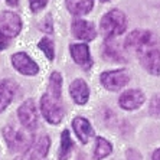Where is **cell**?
Returning <instances> with one entry per match:
<instances>
[{
    "label": "cell",
    "instance_id": "1",
    "mask_svg": "<svg viewBox=\"0 0 160 160\" xmlns=\"http://www.w3.org/2000/svg\"><path fill=\"white\" fill-rule=\"evenodd\" d=\"M127 29V16L120 9L108 10L100 20V33L107 39H116L117 36L123 35Z\"/></svg>",
    "mask_w": 160,
    "mask_h": 160
},
{
    "label": "cell",
    "instance_id": "2",
    "mask_svg": "<svg viewBox=\"0 0 160 160\" xmlns=\"http://www.w3.org/2000/svg\"><path fill=\"white\" fill-rule=\"evenodd\" d=\"M41 112L49 124H53V126L61 124L65 117V107L62 104V97L46 91L41 97Z\"/></svg>",
    "mask_w": 160,
    "mask_h": 160
},
{
    "label": "cell",
    "instance_id": "3",
    "mask_svg": "<svg viewBox=\"0 0 160 160\" xmlns=\"http://www.w3.org/2000/svg\"><path fill=\"white\" fill-rule=\"evenodd\" d=\"M153 46H156V39L150 30L136 29L127 35L126 41H124V48L138 55Z\"/></svg>",
    "mask_w": 160,
    "mask_h": 160
},
{
    "label": "cell",
    "instance_id": "4",
    "mask_svg": "<svg viewBox=\"0 0 160 160\" xmlns=\"http://www.w3.org/2000/svg\"><path fill=\"white\" fill-rule=\"evenodd\" d=\"M3 133V138L8 147L12 152H22L26 153L29 147L32 146V137L30 134L23 130H16L15 127L6 126L2 130Z\"/></svg>",
    "mask_w": 160,
    "mask_h": 160
},
{
    "label": "cell",
    "instance_id": "5",
    "mask_svg": "<svg viewBox=\"0 0 160 160\" xmlns=\"http://www.w3.org/2000/svg\"><path fill=\"white\" fill-rule=\"evenodd\" d=\"M100 81L107 91H121L124 87L130 82V75L126 69H111V71H104L100 75Z\"/></svg>",
    "mask_w": 160,
    "mask_h": 160
},
{
    "label": "cell",
    "instance_id": "6",
    "mask_svg": "<svg viewBox=\"0 0 160 160\" xmlns=\"http://www.w3.org/2000/svg\"><path fill=\"white\" fill-rule=\"evenodd\" d=\"M22 30V18L13 10L0 13V32L8 38H16Z\"/></svg>",
    "mask_w": 160,
    "mask_h": 160
},
{
    "label": "cell",
    "instance_id": "7",
    "mask_svg": "<svg viewBox=\"0 0 160 160\" xmlns=\"http://www.w3.org/2000/svg\"><path fill=\"white\" fill-rule=\"evenodd\" d=\"M12 65L19 74L26 77H35L39 72V65L26 52H16L12 55Z\"/></svg>",
    "mask_w": 160,
    "mask_h": 160
},
{
    "label": "cell",
    "instance_id": "8",
    "mask_svg": "<svg viewBox=\"0 0 160 160\" xmlns=\"http://www.w3.org/2000/svg\"><path fill=\"white\" fill-rule=\"evenodd\" d=\"M18 118L26 130H33L38 126V111L33 100H26L18 108Z\"/></svg>",
    "mask_w": 160,
    "mask_h": 160
},
{
    "label": "cell",
    "instance_id": "9",
    "mask_svg": "<svg viewBox=\"0 0 160 160\" xmlns=\"http://www.w3.org/2000/svg\"><path fill=\"white\" fill-rule=\"evenodd\" d=\"M146 101V95L142 89L133 88V89H127L123 91V94L118 98V105L126 111H134L140 108Z\"/></svg>",
    "mask_w": 160,
    "mask_h": 160
},
{
    "label": "cell",
    "instance_id": "10",
    "mask_svg": "<svg viewBox=\"0 0 160 160\" xmlns=\"http://www.w3.org/2000/svg\"><path fill=\"white\" fill-rule=\"evenodd\" d=\"M138 59L144 71H147L150 75L160 77V49L153 46V48L144 51L138 55Z\"/></svg>",
    "mask_w": 160,
    "mask_h": 160
},
{
    "label": "cell",
    "instance_id": "11",
    "mask_svg": "<svg viewBox=\"0 0 160 160\" xmlns=\"http://www.w3.org/2000/svg\"><path fill=\"white\" fill-rule=\"evenodd\" d=\"M71 32L72 36L77 38V39H81V41H94L97 38V29H95V25L92 22H88L85 19H75L71 25Z\"/></svg>",
    "mask_w": 160,
    "mask_h": 160
},
{
    "label": "cell",
    "instance_id": "12",
    "mask_svg": "<svg viewBox=\"0 0 160 160\" xmlns=\"http://www.w3.org/2000/svg\"><path fill=\"white\" fill-rule=\"evenodd\" d=\"M69 53H71L72 61L82 69L87 71L92 67L91 51H89L88 43H71L69 45Z\"/></svg>",
    "mask_w": 160,
    "mask_h": 160
},
{
    "label": "cell",
    "instance_id": "13",
    "mask_svg": "<svg viewBox=\"0 0 160 160\" xmlns=\"http://www.w3.org/2000/svg\"><path fill=\"white\" fill-rule=\"evenodd\" d=\"M49 146H51V138L49 136L43 134L38 138L36 142L32 143L26 153H23V159L25 160H42L46 157L49 152Z\"/></svg>",
    "mask_w": 160,
    "mask_h": 160
},
{
    "label": "cell",
    "instance_id": "14",
    "mask_svg": "<svg viewBox=\"0 0 160 160\" xmlns=\"http://www.w3.org/2000/svg\"><path fill=\"white\" fill-rule=\"evenodd\" d=\"M69 95L74 100L75 104L85 105L89 100V87L85 82V79L77 78L69 85Z\"/></svg>",
    "mask_w": 160,
    "mask_h": 160
},
{
    "label": "cell",
    "instance_id": "15",
    "mask_svg": "<svg viewBox=\"0 0 160 160\" xmlns=\"http://www.w3.org/2000/svg\"><path fill=\"white\" fill-rule=\"evenodd\" d=\"M72 128H74L75 136L78 137V140L82 144H87V143L94 137V128L91 126L87 118L84 117H75L72 120Z\"/></svg>",
    "mask_w": 160,
    "mask_h": 160
},
{
    "label": "cell",
    "instance_id": "16",
    "mask_svg": "<svg viewBox=\"0 0 160 160\" xmlns=\"http://www.w3.org/2000/svg\"><path fill=\"white\" fill-rule=\"evenodd\" d=\"M102 56L110 62H126L127 58L123 53L121 45L117 43L116 39H107L102 45Z\"/></svg>",
    "mask_w": 160,
    "mask_h": 160
},
{
    "label": "cell",
    "instance_id": "17",
    "mask_svg": "<svg viewBox=\"0 0 160 160\" xmlns=\"http://www.w3.org/2000/svg\"><path fill=\"white\" fill-rule=\"evenodd\" d=\"M94 2L95 0H65V6L72 16L81 18V16L88 15L92 10Z\"/></svg>",
    "mask_w": 160,
    "mask_h": 160
},
{
    "label": "cell",
    "instance_id": "18",
    "mask_svg": "<svg viewBox=\"0 0 160 160\" xmlns=\"http://www.w3.org/2000/svg\"><path fill=\"white\" fill-rule=\"evenodd\" d=\"M16 85L10 79H2L0 81V112H3L10 105L12 100L15 97Z\"/></svg>",
    "mask_w": 160,
    "mask_h": 160
},
{
    "label": "cell",
    "instance_id": "19",
    "mask_svg": "<svg viewBox=\"0 0 160 160\" xmlns=\"http://www.w3.org/2000/svg\"><path fill=\"white\" fill-rule=\"evenodd\" d=\"M112 153V144L104 137L95 138V146H94V159L102 160Z\"/></svg>",
    "mask_w": 160,
    "mask_h": 160
},
{
    "label": "cell",
    "instance_id": "20",
    "mask_svg": "<svg viewBox=\"0 0 160 160\" xmlns=\"http://www.w3.org/2000/svg\"><path fill=\"white\" fill-rule=\"evenodd\" d=\"M74 149V143L72 138L69 136V131L63 130L61 134V146H59V152H58V159L59 160H68Z\"/></svg>",
    "mask_w": 160,
    "mask_h": 160
},
{
    "label": "cell",
    "instance_id": "21",
    "mask_svg": "<svg viewBox=\"0 0 160 160\" xmlns=\"http://www.w3.org/2000/svg\"><path fill=\"white\" fill-rule=\"evenodd\" d=\"M46 91L62 97V75L58 71H53L52 74H51L49 82H48V89H46Z\"/></svg>",
    "mask_w": 160,
    "mask_h": 160
},
{
    "label": "cell",
    "instance_id": "22",
    "mask_svg": "<svg viewBox=\"0 0 160 160\" xmlns=\"http://www.w3.org/2000/svg\"><path fill=\"white\" fill-rule=\"evenodd\" d=\"M38 48L41 49L49 61H53V58H55V45H53V41L51 38H42L41 41L38 42Z\"/></svg>",
    "mask_w": 160,
    "mask_h": 160
},
{
    "label": "cell",
    "instance_id": "23",
    "mask_svg": "<svg viewBox=\"0 0 160 160\" xmlns=\"http://www.w3.org/2000/svg\"><path fill=\"white\" fill-rule=\"evenodd\" d=\"M149 112L154 118H160V95H154V97L150 100Z\"/></svg>",
    "mask_w": 160,
    "mask_h": 160
},
{
    "label": "cell",
    "instance_id": "24",
    "mask_svg": "<svg viewBox=\"0 0 160 160\" xmlns=\"http://www.w3.org/2000/svg\"><path fill=\"white\" fill-rule=\"evenodd\" d=\"M48 2L49 0H29V8L33 13H38V12H41L42 9L46 8Z\"/></svg>",
    "mask_w": 160,
    "mask_h": 160
},
{
    "label": "cell",
    "instance_id": "25",
    "mask_svg": "<svg viewBox=\"0 0 160 160\" xmlns=\"http://www.w3.org/2000/svg\"><path fill=\"white\" fill-rule=\"evenodd\" d=\"M41 28L46 32V33H51L53 30V25H52V22H51V16L49 15L45 18V22H43V25H41Z\"/></svg>",
    "mask_w": 160,
    "mask_h": 160
},
{
    "label": "cell",
    "instance_id": "26",
    "mask_svg": "<svg viewBox=\"0 0 160 160\" xmlns=\"http://www.w3.org/2000/svg\"><path fill=\"white\" fill-rule=\"evenodd\" d=\"M127 160H142V156L138 154L137 150L130 149L127 152Z\"/></svg>",
    "mask_w": 160,
    "mask_h": 160
},
{
    "label": "cell",
    "instance_id": "27",
    "mask_svg": "<svg viewBox=\"0 0 160 160\" xmlns=\"http://www.w3.org/2000/svg\"><path fill=\"white\" fill-rule=\"evenodd\" d=\"M8 42H9V38L0 32V51H3V49L8 48Z\"/></svg>",
    "mask_w": 160,
    "mask_h": 160
},
{
    "label": "cell",
    "instance_id": "28",
    "mask_svg": "<svg viewBox=\"0 0 160 160\" xmlns=\"http://www.w3.org/2000/svg\"><path fill=\"white\" fill-rule=\"evenodd\" d=\"M152 160H160V147L153 152V154H152Z\"/></svg>",
    "mask_w": 160,
    "mask_h": 160
},
{
    "label": "cell",
    "instance_id": "29",
    "mask_svg": "<svg viewBox=\"0 0 160 160\" xmlns=\"http://www.w3.org/2000/svg\"><path fill=\"white\" fill-rule=\"evenodd\" d=\"M6 3H8L9 6H12V8H15V6L19 4V0H6Z\"/></svg>",
    "mask_w": 160,
    "mask_h": 160
},
{
    "label": "cell",
    "instance_id": "30",
    "mask_svg": "<svg viewBox=\"0 0 160 160\" xmlns=\"http://www.w3.org/2000/svg\"><path fill=\"white\" fill-rule=\"evenodd\" d=\"M100 2H102V3H108V2H112V0H100Z\"/></svg>",
    "mask_w": 160,
    "mask_h": 160
}]
</instances>
